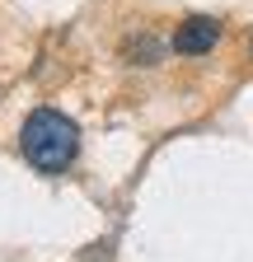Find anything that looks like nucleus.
Instances as JSON below:
<instances>
[{
  "label": "nucleus",
  "instance_id": "obj_1",
  "mask_svg": "<svg viewBox=\"0 0 253 262\" xmlns=\"http://www.w3.org/2000/svg\"><path fill=\"white\" fill-rule=\"evenodd\" d=\"M19 150L38 173H66L80 155V126L61 108H33L19 126Z\"/></svg>",
  "mask_w": 253,
  "mask_h": 262
},
{
  "label": "nucleus",
  "instance_id": "obj_2",
  "mask_svg": "<svg viewBox=\"0 0 253 262\" xmlns=\"http://www.w3.org/2000/svg\"><path fill=\"white\" fill-rule=\"evenodd\" d=\"M220 19H211V14H187L178 28H174V52L178 56H206L216 42H220Z\"/></svg>",
  "mask_w": 253,
  "mask_h": 262
},
{
  "label": "nucleus",
  "instance_id": "obj_3",
  "mask_svg": "<svg viewBox=\"0 0 253 262\" xmlns=\"http://www.w3.org/2000/svg\"><path fill=\"white\" fill-rule=\"evenodd\" d=\"M248 52H253V38H248Z\"/></svg>",
  "mask_w": 253,
  "mask_h": 262
}]
</instances>
